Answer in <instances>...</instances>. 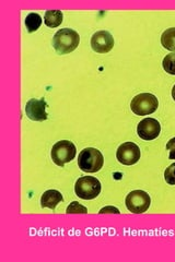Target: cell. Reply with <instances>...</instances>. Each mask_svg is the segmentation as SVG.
Instances as JSON below:
<instances>
[{"label":"cell","instance_id":"1","mask_svg":"<svg viewBox=\"0 0 175 262\" xmlns=\"http://www.w3.org/2000/svg\"><path fill=\"white\" fill-rule=\"evenodd\" d=\"M80 43V36L78 33L71 30V29H62L58 32H56V34L54 35L53 38V46L55 48V51L61 54H69L73 52L74 49L78 47Z\"/></svg>","mask_w":175,"mask_h":262},{"label":"cell","instance_id":"2","mask_svg":"<svg viewBox=\"0 0 175 262\" xmlns=\"http://www.w3.org/2000/svg\"><path fill=\"white\" fill-rule=\"evenodd\" d=\"M104 158L102 153L94 147H87L79 153V168L86 173H96L102 168Z\"/></svg>","mask_w":175,"mask_h":262},{"label":"cell","instance_id":"3","mask_svg":"<svg viewBox=\"0 0 175 262\" xmlns=\"http://www.w3.org/2000/svg\"><path fill=\"white\" fill-rule=\"evenodd\" d=\"M74 191L83 200H92L101 192V183L93 176H83L76 182Z\"/></svg>","mask_w":175,"mask_h":262},{"label":"cell","instance_id":"4","mask_svg":"<svg viewBox=\"0 0 175 262\" xmlns=\"http://www.w3.org/2000/svg\"><path fill=\"white\" fill-rule=\"evenodd\" d=\"M158 106H159L158 98L151 93L138 94L132 98L130 103L131 111L138 116L153 114L158 110Z\"/></svg>","mask_w":175,"mask_h":262},{"label":"cell","instance_id":"5","mask_svg":"<svg viewBox=\"0 0 175 262\" xmlns=\"http://www.w3.org/2000/svg\"><path fill=\"white\" fill-rule=\"evenodd\" d=\"M77 149L74 144L69 140L58 141L53 145L51 151L52 160L57 166L63 167L66 163H69L76 158Z\"/></svg>","mask_w":175,"mask_h":262},{"label":"cell","instance_id":"6","mask_svg":"<svg viewBox=\"0 0 175 262\" xmlns=\"http://www.w3.org/2000/svg\"><path fill=\"white\" fill-rule=\"evenodd\" d=\"M125 203L131 213L140 214V213H144L149 209L151 199L147 192L143 190H135L127 194Z\"/></svg>","mask_w":175,"mask_h":262},{"label":"cell","instance_id":"7","mask_svg":"<svg viewBox=\"0 0 175 262\" xmlns=\"http://www.w3.org/2000/svg\"><path fill=\"white\" fill-rule=\"evenodd\" d=\"M141 157L139 146L134 142H125L118 149L116 152V158L123 165H134Z\"/></svg>","mask_w":175,"mask_h":262},{"label":"cell","instance_id":"8","mask_svg":"<svg viewBox=\"0 0 175 262\" xmlns=\"http://www.w3.org/2000/svg\"><path fill=\"white\" fill-rule=\"evenodd\" d=\"M160 131V122L154 118H146L144 120H141L137 127L138 136L146 141L154 140L155 138L159 137Z\"/></svg>","mask_w":175,"mask_h":262},{"label":"cell","instance_id":"9","mask_svg":"<svg viewBox=\"0 0 175 262\" xmlns=\"http://www.w3.org/2000/svg\"><path fill=\"white\" fill-rule=\"evenodd\" d=\"M91 47L99 54H105L112 51L114 47V37L110 32L98 31L91 38Z\"/></svg>","mask_w":175,"mask_h":262},{"label":"cell","instance_id":"10","mask_svg":"<svg viewBox=\"0 0 175 262\" xmlns=\"http://www.w3.org/2000/svg\"><path fill=\"white\" fill-rule=\"evenodd\" d=\"M46 107L47 104L44 98H32L26 105V114L33 121H45L47 119Z\"/></svg>","mask_w":175,"mask_h":262},{"label":"cell","instance_id":"11","mask_svg":"<svg viewBox=\"0 0 175 262\" xmlns=\"http://www.w3.org/2000/svg\"><path fill=\"white\" fill-rule=\"evenodd\" d=\"M64 200L63 194L58 190H47L43 194H42L41 198V206L42 208H48L54 210L58 203H61Z\"/></svg>","mask_w":175,"mask_h":262},{"label":"cell","instance_id":"12","mask_svg":"<svg viewBox=\"0 0 175 262\" xmlns=\"http://www.w3.org/2000/svg\"><path fill=\"white\" fill-rule=\"evenodd\" d=\"M44 22L48 28H57L63 22V12L61 10H47L45 12Z\"/></svg>","mask_w":175,"mask_h":262},{"label":"cell","instance_id":"13","mask_svg":"<svg viewBox=\"0 0 175 262\" xmlns=\"http://www.w3.org/2000/svg\"><path fill=\"white\" fill-rule=\"evenodd\" d=\"M161 44L164 48L175 53V28H170L161 35Z\"/></svg>","mask_w":175,"mask_h":262},{"label":"cell","instance_id":"14","mask_svg":"<svg viewBox=\"0 0 175 262\" xmlns=\"http://www.w3.org/2000/svg\"><path fill=\"white\" fill-rule=\"evenodd\" d=\"M42 26V18L38 13L31 12L26 18V27L30 33L35 32Z\"/></svg>","mask_w":175,"mask_h":262},{"label":"cell","instance_id":"15","mask_svg":"<svg viewBox=\"0 0 175 262\" xmlns=\"http://www.w3.org/2000/svg\"><path fill=\"white\" fill-rule=\"evenodd\" d=\"M163 69L169 73V75L175 76V53H170L166 55L163 59Z\"/></svg>","mask_w":175,"mask_h":262},{"label":"cell","instance_id":"16","mask_svg":"<svg viewBox=\"0 0 175 262\" xmlns=\"http://www.w3.org/2000/svg\"><path fill=\"white\" fill-rule=\"evenodd\" d=\"M66 213H67V214H74V213H76V214H87L88 210L86 207L81 206L79 202L74 201V202H71L67 207Z\"/></svg>","mask_w":175,"mask_h":262},{"label":"cell","instance_id":"17","mask_svg":"<svg viewBox=\"0 0 175 262\" xmlns=\"http://www.w3.org/2000/svg\"><path fill=\"white\" fill-rule=\"evenodd\" d=\"M164 179H165L166 184H169L171 186L175 185V163L165 169Z\"/></svg>","mask_w":175,"mask_h":262},{"label":"cell","instance_id":"18","mask_svg":"<svg viewBox=\"0 0 175 262\" xmlns=\"http://www.w3.org/2000/svg\"><path fill=\"white\" fill-rule=\"evenodd\" d=\"M166 149L170 151L169 159L170 160H175V138H172L169 142L166 143Z\"/></svg>","mask_w":175,"mask_h":262},{"label":"cell","instance_id":"19","mask_svg":"<svg viewBox=\"0 0 175 262\" xmlns=\"http://www.w3.org/2000/svg\"><path fill=\"white\" fill-rule=\"evenodd\" d=\"M104 213H115V214H120V210L115 207H105L101 211H100V214H104Z\"/></svg>","mask_w":175,"mask_h":262},{"label":"cell","instance_id":"20","mask_svg":"<svg viewBox=\"0 0 175 262\" xmlns=\"http://www.w3.org/2000/svg\"><path fill=\"white\" fill-rule=\"evenodd\" d=\"M172 97H173V100L175 101V85L172 89Z\"/></svg>","mask_w":175,"mask_h":262}]
</instances>
